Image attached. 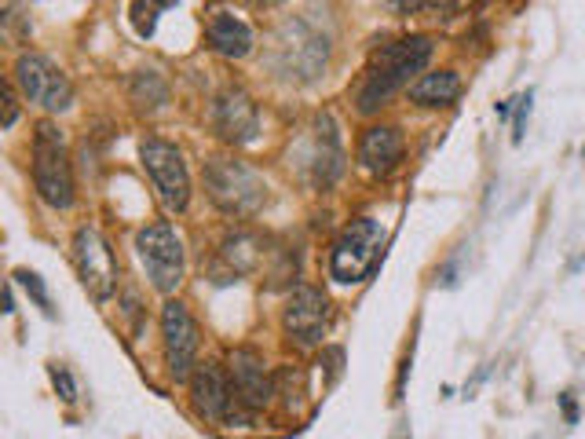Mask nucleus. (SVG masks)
Listing matches in <instances>:
<instances>
[{"instance_id": "nucleus-1", "label": "nucleus", "mask_w": 585, "mask_h": 439, "mask_svg": "<svg viewBox=\"0 0 585 439\" xmlns=\"http://www.w3.org/2000/svg\"><path fill=\"white\" fill-rule=\"evenodd\" d=\"M432 52H436V41L425 37V33L399 37L388 48H381L370 59V66L362 70V81L355 85V110L366 114V118L377 114L399 88L410 85V77H417L432 63Z\"/></svg>"}, {"instance_id": "nucleus-2", "label": "nucleus", "mask_w": 585, "mask_h": 439, "mask_svg": "<svg viewBox=\"0 0 585 439\" xmlns=\"http://www.w3.org/2000/svg\"><path fill=\"white\" fill-rule=\"evenodd\" d=\"M205 191L220 213L238 216V220L256 216L267 205V180L238 158L205 161Z\"/></svg>"}, {"instance_id": "nucleus-3", "label": "nucleus", "mask_w": 585, "mask_h": 439, "mask_svg": "<svg viewBox=\"0 0 585 439\" xmlns=\"http://www.w3.org/2000/svg\"><path fill=\"white\" fill-rule=\"evenodd\" d=\"M33 187L48 209H70L74 205V172L66 154L63 129L55 121H37L33 132Z\"/></svg>"}, {"instance_id": "nucleus-4", "label": "nucleus", "mask_w": 585, "mask_h": 439, "mask_svg": "<svg viewBox=\"0 0 585 439\" xmlns=\"http://www.w3.org/2000/svg\"><path fill=\"white\" fill-rule=\"evenodd\" d=\"M384 257V227L373 216H359L344 227L330 249V279L341 286L366 282Z\"/></svg>"}, {"instance_id": "nucleus-5", "label": "nucleus", "mask_w": 585, "mask_h": 439, "mask_svg": "<svg viewBox=\"0 0 585 439\" xmlns=\"http://www.w3.org/2000/svg\"><path fill=\"white\" fill-rule=\"evenodd\" d=\"M136 253L147 268L150 286L158 293H176L183 282V271H187V253H183V238L180 231L169 224V220H158V224H147L136 235Z\"/></svg>"}, {"instance_id": "nucleus-6", "label": "nucleus", "mask_w": 585, "mask_h": 439, "mask_svg": "<svg viewBox=\"0 0 585 439\" xmlns=\"http://www.w3.org/2000/svg\"><path fill=\"white\" fill-rule=\"evenodd\" d=\"M11 85L19 88L22 99L33 103V107L48 110V114H63V110L74 107V85L70 77L44 55L22 52L11 66Z\"/></svg>"}, {"instance_id": "nucleus-7", "label": "nucleus", "mask_w": 585, "mask_h": 439, "mask_svg": "<svg viewBox=\"0 0 585 439\" xmlns=\"http://www.w3.org/2000/svg\"><path fill=\"white\" fill-rule=\"evenodd\" d=\"M139 158H143V169H147L150 180H154V191H158L161 205H165L169 213H183L187 202H191V172H187L183 150L169 140L147 136L143 147H139Z\"/></svg>"}, {"instance_id": "nucleus-8", "label": "nucleus", "mask_w": 585, "mask_h": 439, "mask_svg": "<svg viewBox=\"0 0 585 439\" xmlns=\"http://www.w3.org/2000/svg\"><path fill=\"white\" fill-rule=\"evenodd\" d=\"M74 264L77 275L85 282V290L96 300H110L117 290V279H121V268H117L114 246L107 242V235L99 227H77L74 231Z\"/></svg>"}, {"instance_id": "nucleus-9", "label": "nucleus", "mask_w": 585, "mask_h": 439, "mask_svg": "<svg viewBox=\"0 0 585 439\" xmlns=\"http://www.w3.org/2000/svg\"><path fill=\"white\" fill-rule=\"evenodd\" d=\"M198 322L191 319V311L183 300H165L161 308V348H165V366L176 381L191 377V366L198 359Z\"/></svg>"}, {"instance_id": "nucleus-10", "label": "nucleus", "mask_w": 585, "mask_h": 439, "mask_svg": "<svg viewBox=\"0 0 585 439\" xmlns=\"http://www.w3.org/2000/svg\"><path fill=\"white\" fill-rule=\"evenodd\" d=\"M326 319H330V300L319 286H297L289 293L286 311H282V326H286L289 341L300 348H315L326 337Z\"/></svg>"}, {"instance_id": "nucleus-11", "label": "nucleus", "mask_w": 585, "mask_h": 439, "mask_svg": "<svg viewBox=\"0 0 585 439\" xmlns=\"http://www.w3.org/2000/svg\"><path fill=\"white\" fill-rule=\"evenodd\" d=\"M213 125L220 132V140L234 143V147L253 143L260 136V110H256L253 96L238 85L224 88L213 103Z\"/></svg>"}, {"instance_id": "nucleus-12", "label": "nucleus", "mask_w": 585, "mask_h": 439, "mask_svg": "<svg viewBox=\"0 0 585 439\" xmlns=\"http://www.w3.org/2000/svg\"><path fill=\"white\" fill-rule=\"evenodd\" d=\"M227 374H231L234 396L245 410H264L275 396V381L267 370V359L256 348H234L227 359Z\"/></svg>"}, {"instance_id": "nucleus-13", "label": "nucleus", "mask_w": 585, "mask_h": 439, "mask_svg": "<svg viewBox=\"0 0 585 439\" xmlns=\"http://www.w3.org/2000/svg\"><path fill=\"white\" fill-rule=\"evenodd\" d=\"M191 403L198 410V418L205 421H231L234 410L242 407L234 396L231 374H224L216 363L198 366V374L191 377Z\"/></svg>"}, {"instance_id": "nucleus-14", "label": "nucleus", "mask_w": 585, "mask_h": 439, "mask_svg": "<svg viewBox=\"0 0 585 439\" xmlns=\"http://www.w3.org/2000/svg\"><path fill=\"white\" fill-rule=\"evenodd\" d=\"M403 161V132L395 125H370L359 140V169L370 176H388Z\"/></svg>"}, {"instance_id": "nucleus-15", "label": "nucleus", "mask_w": 585, "mask_h": 439, "mask_svg": "<svg viewBox=\"0 0 585 439\" xmlns=\"http://www.w3.org/2000/svg\"><path fill=\"white\" fill-rule=\"evenodd\" d=\"M311 180H315V187H333V183L341 180L344 172V150H341V136H337V129H333L330 118L319 121V136H315V154H311Z\"/></svg>"}, {"instance_id": "nucleus-16", "label": "nucleus", "mask_w": 585, "mask_h": 439, "mask_svg": "<svg viewBox=\"0 0 585 439\" xmlns=\"http://www.w3.org/2000/svg\"><path fill=\"white\" fill-rule=\"evenodd\" d=\"M205 37H209V48L220 52L224 59H245L253 52V30L234 11H213Z\"/></svg>"}, {"instance_id": "nucleus-17", "label": "nucleus", "mask_w": 585, "mask_h": 439, "mask_svg": "<svg viewBox=\"0 0 585 439\" xmlns=\"http://www.w3.org/2000/svg\"><path fill=\"white\" fill-rule=\"evenodd\" d=\"M458 96H461V77L454 70L425 74L410 88V103H417V107H450Z\"/></svg>"}, {"instance_id": "nucleus-18", "label": "nucleus", "mask_w": 585, "mask_h": 439, "mask_svg": "<svg viewBox=\"0 0 585 439\" xmlns=\"http://www.w3.org/2000/svg\"><path fill=\"white\" fill-rule=\"evenodd\" d=\"M132 103L139 110H147V114H154V110H161L169 103V81L161 77V70L147 66V70L132 74Z\"/></svg>"}, {"instance_id": "nucleus-19", "label": "nucleus", "mask_w": 585, "mask_h": 439, "mask_svg": "<svg viewBox=\"0 0 585 439\" xmlns=\"http://www.w3.org/2000/svg\"><path fill=\"white\" fill-rule=\"evenodd\" d=\"M220 257L231 264V275H249L256 268V260H260V242L249 235H231L220 249Z\"/></svg>"}, {"instance_id": "nucleus-20", "label": "nucleus", "mask_w": 585, "mask_h": 439, "mask_svg": "<svg viewBox=\"0 0 585 439\" xmlns=\"http://www.w3.org/2000/svg\"><path fill=\"white\" fill-rule=\"evenodd\" d=\"M11 279L19 282L22 290H26V297L37 304V308L44 311V315H55V304H52V293H48V286H44V279L37 275V271L30 268H15L11 271Z\"/></svg>"}, {"instance_id": "nucleus-21", "label": "nucleus", "mask_w": 585, "mask_h": 439, "mask_svg": "<svg viewBox=\"0 0 585 439\" xmlns=\"http://www.w3.org/2000/svg\"><path fill=\"white\" fill-rule=\"evenodd\" d=\"M169 4H132V26H136V33L143 37V41H150L154 37V30H158V11H165Z\"/></svg>"}, {"instance_id": "nucleus-22", "label": "nucleus", "mask_w": 585, "mask_h": 439, "mask_svg": "<svg viewBox=\"0 0 585 439\" xmlns=\"http://www.w3.org/2000/svg\"><path fill=\"white\" fill-rule=\"evenodd\" d=\"M48 377H52L55 396L63 399V403H77V381H74V374H70V366L48 363Z\"/></svg>"}, {"instance_id": "nucleus-23", "label": "nucleus", "mask_w": 585, "mask_h": 439, "mask_svg": "<svg viewBox=\"0 0 585 439\" xmlns=\"http://www.w3.org/2000/svg\"><path fill=\"white\" fill-rule=\"evenodd\" d=\"M531 103H534V92H531V88L516 96V121H512V143H523V136H527V121H531Z\"/></svg>"}, {"instance_id": "nucleus-24", "label": "nucleus", "mask_w": 585, "mask_h": 439, "mask_svg": "<svg viewBox=\"0 0 585 439\" xmlns=\"http://www.w3.org/2000/svg\"><path fill=\"white\" fill-rule=\"evenodd\" d=\"M19 118V103H15V85L4 88V129H11Z\"/></svg>"}, {"instance_id": "nucleus-25", "label": "nucleus", "mask_w": 585, "mask_h": 439, "mask_svg": "<svg viewBox=\"0 0 585 439\" xmlns=\"http://www.w3.org/2000/svg\"><path fill=\"white\" fill-rule=\"evenodd\" d=\"M560 410H564L567 425H578V403H575V396H571V392H564V396H560Z\"/></svg>"}, {"instance_id": "nucleus-26", "label": "nucleus", "mask_w": 585, "mask_h": 439, "mask_svg": "<svg viewBox=\"0 0 585 439\" xmlns=\"http://www.w3.org/2000/svg\"><path fill=\"white\" fill-rule=\"evenodd\" d=\"M4 315H15V290H11V282L4 286Z\"/></svg>"}, {"instance_id": "nucleus-27", "label": "nucleus", "mask_w": 585, "mask_h": 439, "mask_svg": "<svg viewBox=\"0 0 585 439\" xmlns=\"http://www.w3.org/2000/svg\"><path fill=\"white\" fill-rule=\"evenodd\" d=\"M582 161H585V147H582Z\"/></svg>"}]
</instances>
